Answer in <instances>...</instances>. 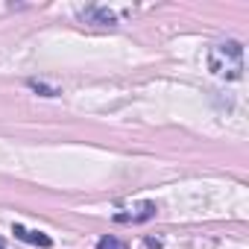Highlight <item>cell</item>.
<instances>
[{
	"label": "cell",
	"mask_w": 249,
	"mask_h": 249,
	"mask_svg": "<svg viewBox=\"0 0 249 249\" xmlns=\"http://www.w3.org/2000/svg\"><path fill=\"white\" fill-rule=\"evenodd\" d=\"M208 71L226 79H240L243 76V44L234 38L214 44L208 50Z\"/></svg>",
	"instance_id": "6da1fadb"
},
{
	"label": "cell",
	"mask_w": 249,
	"mask_h": 249,
	"mask_svg": "<svg viewBox=\"0 0 249 249\" xmlns=\"http://www.w3.org/2000/svg\"><path fill=\"white\" fill-rule=\"evenodd\" d=\"M79 18L85 24H97V27H114L117 24V15L108 9V6H85L79 12Z\"/></svg>",
	"instance_id": "7a4b0ae2"
},
{
	"label": "cell",
	"mask_w": 249,
	"mask_h": 249,
	"mask_svg": "<svg viewBox=\"0 0 249 249\" xmlns=\"http://www.w3.org/2000/svg\"><path fill=\"white\" fill-rule=\"evenodd\" d=\"M156 202H141L129 211H123V214H114V223H144V220H153L156 217Z\"/></svg>",
	"instance_id": "3957f363"
},
{
	"label": "cell",
	"mask_w": 249,
	"mask_h": 249,
	"mask_svg": "<svg viewBox=\"0 0 249 249\" xmlns=\"http://www.w3.org/2000/svg\"><path fill=\"white\" fill-rule=\"evenodd\" d=\"M12 234L15 237H21V240H27V243H36V246H53V240H50V234H44V231H33V229H24L21 223H15L12 226Z\"/></svg>",
	"instance_id": "277c9868"
},
{
	"label": "cell",
	"mask_w": 249,
	"mask_h": 249,
	"mask_svg": "<svg viewBox=\"0 0 249 249\" xmlns=\"http://www.w3.org/2000/svg\"><path fill=\"white\" fill-rule=\"evenodd\" d=\"M30 88H33V91H38L41 97H59V88L44 85V82H38V79H30Z\"/></svg>",
	"instance_id": "5b68a950"
},
{
	"label": "cell",
	"mask_w": 249,
	"mask_h": 249,
	"mask_svg": "<svg viewBox=\"0 0 249 249\" xmlns=\"http://www.w3.org/2000/svg\"><path fill=\"white\" fill-rule=\"evenodd\" d=\"M97 249H129V246L123 243V240H117V237H111V234H106V237H100Z\"/></svg>",
	"instance_id": "8992f818"
},
{
	"label": "cell",
	"mask_w": 249,
	"mask_h": 249,
	"mask_svg": "<svg viewBox=\"0 0 249 249\" xmlns=\"http://www.w3.org/2000/svg\"><path fill=\"white\" fill-rule=\"evenodd\" d=\"M0 249H6V246H3V240H0Z\"/></svg>",
	"instance_id": "52a82bcc"
}]
</instances>
